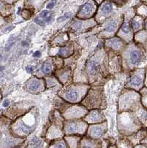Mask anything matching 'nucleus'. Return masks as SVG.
Wrapping results in <instances>:
<instances>
[{"mask_svg": "<svg viewBox=\"0 0 147 148\" xmlns=\"http://www.w3.org/2000/svg\"><path fill=\"white\" fill-rule=\"evenodd\" d=\"M107 130V125L105 123L101 125H92L88 130V136L92 139H98L103 136Z\"/></svg>", "mask_w": 147, "mask_h": 148, "instance_id": "1a4fd4ad", "label": "nucleus"}, {"mask_svg": "<svg viewBox=\"0 0 147 148\" xmlns=\"http://www.w3.org/2000/svg\"><path fill=\"white\" fill-rule=\"evenodd\" d=\"M144 51L138 45L132 44L129 46L126 53V61L129 68H135L142 62L144 59Z\"/></svg>", "mask_w": 147, "mask_h": 148, "instance_id": "7ed1b4c3", "label": "nucleus"}, {"mask_svg": "<svg viewBox=\"0 0 147 148\" xmlns=\"http://www.w3.org/2000/svg\"><path fill=\"white\" fill-rule=\"evenodd\" d=\"M104 118V115L103 113H101V111L95 110L90 112L84 118V120L89 124H96V123L101 122Z\"/></svg>", "mask_w": 147, "mask_h": 148, "instance_id": "f8f14e48", "label": "nucleus"}, {"mask_svg": "<svg viewBox=\"0 0 147 148\" xmlns=\"http://www.w3.org/2000/svg\"><path fill=\"white\" fill-rule=\"evenodd\" d=\"M132 27L133 32L137 34L144 29V18L140 16H135L132 19Z\"/></svg>", "mask_w": 147, "mask_h": 148, "instance_id": "dca6fc26", "label": "nucleus"}, {"mask_svg": "<svg viewBox=\"0 0 147 148\" xmlns=\"http://www.w3.org/2000/svg\"><path fill=\"white\" fill-rule=\"evenodd\" d=\"M87 113V110L84 108H82L81 106L71 107L69 108L66 113L64 114L65 119H79Z\"/></svg>", "mask_w": 147, "mask_h": 148, "instance_id": "9d476101", "label": "nucleus"}, {"mask_svg": "<svg viewBox=\"0 0 147 148\" xmlns=\"http://www.w3.org/2000/svg\"><path fill=\"white\" fill-rule=\"evenodd\" d=\"M146 130H144L141 129L140 130H139L138 132H137V133H135V134L132 135V136H129L127 138L130 141V142L132 144V145L135 147L136 146V145L141 144V142L144 141V138H146Z\"/></svg>", "mask_w": 147, "mask_h": 148, "instance_id": "ddd939ff", "label": "nucleus"}, {"mask_svg": "<svg viewBox=\"0 0 147 148\" xmlns=\"http://www.w3.org/2000/svg\"><path fill=\"white\" fill-rule=\"evenodd\" d=\"M140 103L145 109L147 110V88H144L140 90Z\"/></svg>", "mask_w": 147, "mask_h": 148, "instance_id": "bb28decb", "label": "nucleus"}, {"mask_svg": "<svg viewBox=\"0 0 147 148\" xmlns=\"http://www.w3.org/2000/svg\"><path fill=\"white\" fill-rule=\"evenodd\" d=\"M55 2H53V1H52V2H49L48 5H47V8H48V9L53 8L54 7V5H55Z\"/></svg>", "mask_w": 147, "mask_h": 148, "instance_id": "473e14b6", "label": "nucleus"}, {"mask_svg": "<svg viewBox=\"0 0 147 148\" xmlns=\"http://www.w3.org/2000/svg\"><path fill=\"white\" fill-rule=\"evenodd\" d=\"M134 148H147V146L146 145H144V144L141 143L140 145H137L136 146H135Z\"/></svg>", "mask_w": 147, "mask_h": 148, "instance_id": "72a5a7b5", "label": "nucleus"}, {"mask_svg": "<svg viewBox=\"0 0 147 148\" xmlns=\"http://www.w3.org/2000/svg\"><path fill=\"white\" fill-rule=\"evenodd\" d=\"M97 68L98 64L96 63V62L94 60L90 61L87 65V72L89 73V74H90V75H95L96 71H97Z\"/></svg>", "mask_w": 147, "mask_h": 148, "instance_id": "393cba45", "label": "nucleus"}, {"mask_svg": "<svg viewBox=\"0 0 147 148\" xmlns=\"http://www.w3.org/2000/svg\"><path fill=\"white\" fill-rule=\"evenodd\" d=\"M96 10V6L95 5V2L90 1V2H87L85 5L83 6L79 13L78 14L77 16L81 18H90L94 13Z\"/></svg>", "mask_w": 147, "mask_h": 148, "instance_id": "9b49d317", "label": "nucleus"}, {"mask_svg": "<svg viewBox=\"0 0 147 148\" xmlns=\"http://www.w3.org/2000/svg\"><path fill=\"white\" fill-rule=\"evenodd\" d=\"M133 18V12H131L129 14V17L125 18V21L123 23L122 26L119 30L118 36L126 42L132 41L133 38V30L132 27V19Z\"/></svg>", "mask_w": 147, "mask_h": 148, "instance_id": "0eeeda50", "label": "nucleus"}, {"mask_svg": "<svg viewBox=\"0 0 147 148\" xmlns=\"http://www.w3.org/2000/svg\"><path fill=\"white\" fill-rule=\"evenodd\" d=\"M144 29L147 30V18L144 19Z\"/></svg>", "mask_w": 147, "mask_h": 148, "instance_id": "ea45409f", "label": "nucleus"}, {"mask_svg": "<svg viewBox=\"0 0 147 148\" xmlns=\"http://www.w3.org/2000/svg\"><path fill=\"white\" fill-rule=\"evenodd\" d=\"M52 71V64L50 61H47L44 64L43 67H42V72L44 74H49Z\"/></svg>", "mask_w": 147, "mask_h": 148, "instance_id": "c85d7f7f", "label": "nucleus"}, {"mask_svg": "<svg viewBox=\"0 0 147 148\" xmlns=\"http://www.w3.org/2000/svg\"><path fill=\"white\" fill-rule=\"evenodd\" d=\"M71 15H72V14H71V13H67V14H65L64 15L62 16H61L60 18H58V19H57V21H58L59 22H63V21L66 20V19H68V18L71 16Z\"/></svg>", "mask_w": 147, "mask_h": 148, "instance_id": "7c9ffc66", "label": "nucleus"}, {"mask_svg": "<svg viewBox=\"0 0 147 148\" xmlns=\"http://www.w3.org/2000/svg\"><path fill=\"white\" fill-rule=\"evenodd\" d=\"M120 109L123 112H134L141 106L140 94L133 90H126L120 98Z\"/></svg>", "mask_w": 147, "mask_h": 148, "instance_id": "f03ea898", "label": "nucleus"}, {"mask_svg": "<svg viewBox=\"0 0 147 148\" xmlns=\"http://www.w3.org/2000/svg\"><path fill=\"white\" fill-rule=\"evenodd\" d=\"M40 56H41V53L39 52V51H36V52L34 53V57H39Z\"/></svg>", "mask_w": 147, "mask_h": 148, "instance_id": "c9c22d12", "label": "nucleus"}, {"mask_svg": "<svg viewBox=\"0 0 147 148\" xmlns=\"http://www.w3.org/2000/svg\"><path fill=\"white\" fill-rule=\"evenodd\" d=\"M27 148H45L44 147V144L43 141L37 138H34L31 140Z\"/></svg>", "mask_w": 147, "mask_h": 148, "instance_id": "5701e85b", "label": "nucleus"}, {"mask_svg": "<svg viewBox=\"0 0 147 148\" xmlns=\"http://www.w3.org/2000/svg\"><path fill=\"white\" fill-rule=\"evenodd\" d=\"M118 28V22L116 20H114L108 23L107 27L104 29V32L105 34H114L117 30Z\"/></svg>", "mask_w": 147, "mask_h": 148, "instance_id": "412c9836", "label": "nucleus"}, {"mask_svg": "<svg viewBox=\"0 0 147 148\" xmlns=\"http://www.w3.org/2000/svg\"><path fill=\"white\" fill-rule=\"evenodd\" d=\"M145 75L146 70L144 68L137 69L133 71L127 84V87L137 92L140 91L144 87Z\"/></svg>", "mask_w": 147, "mask_h": 148, "instance_id": "39448f33", "label": "nucleus"}, {"mask_svg": "<svg viewBox=\"0 0 147 148\" xmlns=\"http://www.w3.org/2000/svg\"><path fill=\"white\" fill-rule=\"evenodd\" d=\"M110 148H117V147H116V146H113V147H111Z\"/></svg>", "mask_w": 147, "mask_h": 148, "instance_id": "a18cd8bd", "label": "nucleus"}, {"mask_svg": "<svg viewBox=\"0 0 147 148\" xmlns=\"http://www.w3.org/2000/svg\"><path fill=\"white\" fill-rule=\"evenodd\" d=\"M141 143L144 144V145H146L147 146V137H146V138H144V140L142 141V142H141Z\"/></svg>", "mask_w": 147, "mask_h": 148, "instance_id": "a19ab883", "label": "nucleus"}, {"mask_svg": "<svg viewBox=\"0 0 147 148\" xmlns=\"http://www.w3.org/2000/svg\"><path fill=\"white\" fill-rule=\"evenodd\" d=\"M135 114L143 127H147V110L141 105L137 111H135Z\"/></svg>", "mask_w": 147, "mask_h": 148, "instance_id": "a211bd4d", "label": "nucleus"}, {"mask_svg": "<svg viewBox=\"0 0 147 148\" xmlns=\"http://www.w3.org/2000/svg\"><path fill=\"white\" fill-rule=\"evenodd\" d=\"M17 148H25V146H24V145H21V146H19Z\"/></svg>", "mask_w": 147, "mask_h": 148, "instance_id": "c03bdc74", "label": "nucleus"}, {"mask_svg": "<svg viewBox=\"0 0 147 148\" xmlns=\"http://www.w3.org/2000/svg\"><path fill=\"white\" fill-rule=\"evenodd\" d=\"M99 11L100 12L98 13V17L99 19H101V18H104L108 16L112 12V3L109 2H104V5H102V7H101Z\"/></svg>", "mask_w": 147, "mask_h": 148, "instance_id": "f3484780", "label": "nucleus"}, {"mask_svg": "<svg viewBox=\"0 0 147 148\" xmlns=\"http://www.w3.org/2000/svg\"><path fill=\"white\" fill-rule=\"evenodd\" d=\"M118 127L121 133L127 136L135 134L144 127L132 112H121L118 117Z\"/></svg>", "mask_w": 147, "mask_h": 148, "instance_id": "f257e3e1", "label": "nucleus"}, {"mask_svg": "<svg viewBox=\"0 0 147 148\" xmlns=\"http://www.w3.org/2000/svg\"><path fill=\"white\" fill-rule=\"evenodd\" d=\"M36 123V116L34 113H29L24 117L23 120H21L18 123L16 133L21 136H27L34 130V127Z\"/></svg>", "mask_w": 147, "mask_h": 148, "instance_id": "20e7f679", "label": "nucleus"}, {"mask_svg": "<svg viewBox=\"0 0 147 148\" xmlns=\"http://www.w3.org/2000/svg\"><path fill=\"white\" fill-rule=\"evenodd\" d=\"M135 39L138 45L147 51V30H143L137 33L135 36Z\"/></svg>", "mask_w": 147, "mask_h": 148, "instance_id": "4468645a", "label": "nucleus"}, {"mask_svg": "<svg viewBox=\"0 0 147 148\" xmlns=\"http://www.w3.org/2000/svg\"><path fill=\"white\" fill-rule=\"evenodd\" d=\"M144 86H145V88H147V69H146V71L145 82H144Z\"/></svg>", "mask_w": 147, "mask_h": 148, "instance_id": "e433bc0d", "label": "nucleus"}, {"mask_svg": "<svg viewBox=\"0 0 147 148\" xmlns=\"http://www.w3.org/2000/svg\"><path fill=\"white\" fill-rule=\"evenodd\" d=\"M106 45L107 47H111L116 51H118L120 48H122L124 43H123V40L119 38H112V39L107 40Z\"/></svg>", "mask_w": 147, "mask_h": 148, "instance_id": "6ab92c4d", "label": "nucleus"}, {"mask_svg": "<svg viewBox=\"0 0 147 148\" xmlns=\"http://www.w3.org/2000/svg\"><path fill=\"white\" fill-rule=\"evenodd\" d=\"M143 4H144V5H147V1H144V2H142Z\"/></svg>", "mask_w": 147, "mask_h": 148, "instance_id": "37998d69", "label": "nucleus"}, {"mask_svg": "<svg viewBox=\"0 0 147 148\" xmlns=\"http://www.w3.org/2000/svg\"><path fill=\"white\" fill-rule=\"evenodd\" d=\"M49 13H50V12L47 11V10H43V11L41 13V16H42V18H45V17H47V16H48Z\"/></svg>", "mask_w": 147, "mask_h": 148, "instance_id": "2f4dec72", "label": "nucleus"}, {"mask_svg": "<svg viewBox=\"0 0 147 148\" xmlns=\"http://www.w3.org/2000/svg\"><path fill=\"white\" fill-rule=\"evenodd\" d=\"M26 70H27V71L28 73H33V71H34V69H33V67H30V66H28V67H27Z\"/></svg>", "mask_w": 147, "mask_h": 148, "instance_id": "4c0bfd02", "label": "nucleus"}, {"mask_svg": "<svg viewBox=\"0 0 147 148\" xmlns=\"http://www.w3.org/2000/svg\"><path fill=\"white\" fill-rule=\"evenodd\" d=\"M47 148H69L65 140L60 139L53 142Z\"/></svg>", "mask_w": 147, "mask_h": 148, "instance_id": "a878e982", "label": "nucleus"}, {"mask_svg": "<svg viewBox=\"0 0 147 148\" xmlns=\"http://www.w3.org/2000/svg\"><path fill=\"white\" fill-rule=\"evenodd\" d=\"M136 13H137V16H140L144 19L147 18V5L142 4L140 5L136 10Z\"/></svg>", "mask_w": 147, "mask_h": 148, "instance_id": "cd10ccee", "label": "nucleus"}, {"mask_svg": "<svg viewBox=\"0 0 147 148\" xmlns=\"http://www.w3.org/2000/svg\"><path fill=\"white\" fill-rule=\"evenodd\" d=\"M8 104H9V101H5V103H4V106L7 107Z\"/></svg>", "mask_w": 147, "mask_h": 148, "instance_id": "79ce46f5", "label": "nucleus"}, {"mask_svg": "<svg viewBox=\"0 0 147 148\" xmlns=\"http://www.w3.org/2000/svg\"><path fill=\"white\" fill-rule=\"evenodd\" d=\"M52 19H53L52 16H49L47 18V19H46V22H48L49 23L50 22H51V20H52Z\"/></svg>", "mask_w": 147, "mask_h": 148, "instance_id": "58836bf2", "label": "nucleus"}, {"mask_svg": "<svg viewBox=\"0 0 147 148\" xmlns=\"http://www.w3.org/2000/svg\"><path fill=\"white\" fill-rule=\"evenodd\" d=\"M35 22H36V23L38 24V25H41V26L44 25V22H42V21L41 20L40 18H36Z\"/></svg>", "mask_w": 147, "mask_h": 148, "instance_id": "f704fd0d", "label": "nucleus"}, {"mask_svg": "<svg viewBox=\"0 0 147 148\" xmlns=\"http://www.w3.org/2000/svg\"><path fill=\"white\" fill-rule=\"evenodd\" d=\"M85 87L84 86H71L62 94V97L70 102H78L80 101L85 92Z\"/></svg>", "mask_w": 147, "mask_h": 148, "instance_id": "423d86ee", "label": "nucleus"}, {"mask_svg": "<svg viewBox=\"0 0 147 148\" xmlns=\"http://www.w3.org/2000/svg\"><path fill=\"white\" fill-rule=\"evenodd\" d=\"M87 130V125L83 121H72L67 123L64 126V133L67 136L83 135Z\"/></svg>", "mask_w": 147, "mask_h": 148, "instance_id": "6e6552de", "label": "nucleus"}, {"mask_svg": "<svg viewBox=\"0 0 147 148\" xmlns=\"http://www.w3.org/2000/svg\"><path fill=\"white\" fill-rule=\"evenodd\" d=\"M60 55L62 56H68L70 54L72 53V47H62V48L60 49Z\"/></svg>", "mask_w": 147, "mask_h": 148, "instance_id": "c756f323", "label": "nucleus"}, {"mask_svg": "<svg viewBox=\"0 0 147 148\" xmlns=\"http://www.w3.org/2000/svg\"><path fill=\"white\" fill-rule=\"evenodd\" d=\"M117 148H134V146L128 138L119 140L117 144Z\"/></svg>", "mask_w": 147, "mask_h": 148, "instance_id": "b1692460", "label": "nucleus"}, {"mask_svg": "<svg viewBox=\"0 0 147 148\" xmlns=\"http://www.w3.org/2000/svg\"><path fill=\"white\" fill-rule=\"evenodd\" d=\"M69 148H79V143H81V138L75 136H67L64 138Z\"/></svg>", "mask_w": 147, "mask_h": 148, "instance_id": "aec40b11", "label": "nucleus"}, {"mask_svg": "<svg viewBox=\"0 0 147 148\" xmlns=\"http://www.w3.org/2000/svg\"><path fill=\"white\" fill-rule=\"evenodd\" d=\"M80 148H99V147L95 141L84 139L81 141Z\"/></svg>", "mask_w": 147, "mask_h": 148, "instance_id": "4be33fe9", "label": "nucleus"}, {"mask_svg": "<svg viewBox=\"0 0 147 148\" xmlns=\"http://www.w3.org/2000/svg\"><path fill=\"white\" fill-rule=\"evenodd\" d=\"M44 86L43 81L41 79H34L30 80V82L27 84V88L30 92H38L43 90Z\"/></svg>", "mask_w": 147, "mask_h": 148, "instance_id": "2eb2a0df", "label": "nucleus"}]
</instances>
